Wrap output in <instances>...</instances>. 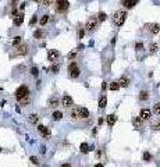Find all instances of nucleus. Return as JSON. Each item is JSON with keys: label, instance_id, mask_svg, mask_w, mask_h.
<instances>
[{"label": "nucleus", "instance_id": "obj_12", "mask_svg": "<svg viewBox=\"0 0 160 167\" xmlns=\"http://www.w3.org/2000/svg\"><path fill=\"white\" fill-rule=\"evenodd\" d=\"M60 57V53H59V50H56V49H50V50H48V60L52 61V63H54V61L57 60Z\"/></svg>", "mask_w": 160, "mask_h": 167}, {"label": "nucleus", "instance_id": "obj_17", "mask_svg": "<svg viewBox=\"0 0 160 167\" xmlns=\"http://www.w3.org/2000/svg\"><path fill=\"white\" fill-rule=\"evenodd\" d=\"M22 22H24V13L21 11L15 18H13V24H14V26H21Z\"/></svg>", "mask_w": 160, "mask_h": 167}, {"label": "nucleus", "instance_id": "obj_6", "mask_svg": "<svg viewBox=\"0 0 160 167\" xmlns=\"http://www.w3.org/2000/svg\"><path fill=\"white\" fill-rule=\"evenodd\" d=\"M36 129H38L39 135H42V138H45V139H50L52 132H50V129H49L48 127H45V125H42V124H38Z\"/></svg>", "mask_w": 160, "mask_h": 167}, {"label": "nucleus", "instance_id": "obj_40", "mask_svg": "<svg viewBox=\"0 0 160 167\" xmlns=\"http://www.w3.org/2000/svg\"><path fill=\"white\" fill-rule=\"evenodd\" d=\"M53 4V0H43L42 1V6L43 7H49V6H52Z\"/></svg>", "mask_w": 160, "mask_h": 167}, {"label": "nucleus", "instance_id": "obj_4", "mask_svg": "<svg viewBox=\"0 0 160 167\" xmlns=\"http://www.w3.org/2000/svg\"><path fill=\"white\" fill-rule=\"evenodd\" d=\"M98 25H99V20L96 17H91V18H88L86 22H85V31H86L88 34H91V32H93V31L98 28Z\"/></svg>", "mask_w": 160, "mask_h": 167}, {"label": "nucleus", "instance_id": "obj_31", "mask_svg": "<svg viewBox=\"0 0 160 167\" xmlns=\"http://www.w3.org/2000/svg\"><path fill=\"white\" fill-rule=\"evenodd\" d=\"M120 88H121V86H120L118 81H114V82H111V84L109 85V89H110V90H118Z\"/></svg>", "mask_w": 160, "mask_h": 167}, {"label": "nucleus", "instance_id": "obj_42", "mask_svg": "<svg viewBox=\"0 0 160 167\" xmlns=\"http://www.w3.org/2000/svg\"><path fill=\"white\" fill-rule=\"evenodd\" d=\"M50 71H53L54 74L59 73V65L57 64H52V67H50Z\"/></svg>", "mask_w": 160, "mask_h": 167}, {"label": "nucleus", "instance_id": "obj_49", "mask_svg": "<svg viewBox=\"0 0 160 167\" xmlns=\"http://www.w3.org/2000/svg\"><path fill=\"white\" fill-rule=\"evenodd\" d=\"M121 1H123V0H121Z\"/></svg>", "mask_w": 160, "mask_h": 167}, {"label": "nucleus", "instance_id": "obj_35", "mask_svg": "<svg viewBox=\"0 0 160 167\" xmlns=\"http://www.w3.org/2000/svg\"><path fill=\"white\" fill-rule=\"evenodd\" d=\"M31 75H32V77H35V78L38 77V75H39L38 67H35V65H34V67H31Z\"/></svg>", "mask_w": 160, "mask_h": 167}, {"label": "nucleus", "instance_id": "obj_34", "mask_svg": "<svg viewBox=\"0 0 160 167\" xmlns=\"http://www.w3.org/2000/svg\"><path fill=\"white\" fill-rule=\"evenodd\" d=\"M98 20H99V22H103L107 20V14L104 13V11H100L99 14H98Z\"/></svg>", "mask_w": 160, "mask_h": 167}, {"label": "nucleus", "instance_id": "obj_1", "mask_svg": "<svg viewBox=\"0 0 160 167\" xmlns=\"http://www.w3.org/2000/svg\"><path fill=\"white\" fill-rule=\"evenodd\" d=\"M127 17H128V13H127L125 10H117L116 13L113 14L111 21L117 28H121V26L124 25V22H125Z\"/></svg>", "mask_w": 160, "mask_h": 167}, {"label": "nucleus", "instance_id": "obj_2", "mask_svg": "<svg viewBox=\"0 0 160 167\" xmlns=\"http://www.w3.org/2000/svg\"><path fill=\"white\" fill-rule=\"evenodd\" d=\"M67 71H68V77L71 79H78V78L81 77V70H79L78 61H75V60L70 61L68 67H67Z\"/></svg>", "mask_w": 160, "mask_h": 167}, {"label": "nucleus", "instance_id": "obj_47", "mask_svg": "<svg viewBox=\"0 0 160 167\" xmlns=\"http://www.w3.org/2000/svg\"><path fill=\"white\" fill-rule=\"evenodd\" d=\"M32 1H35V3H38V4H42V1H43V0H32Z\"/></svg>", "mask_w": 160, "mask_h": 167}, {"label": "nucleus", "instance_id": "obj_14", "mask_svg": "<svg viewBox=\"0 0 160 167\" xmlns=\"http://www.w3.org/2000/svg\"><path fill=\"white\" fill-rule=\"evenodd\" d=\"M117 81H118V84H120V86H121V88H128V86H130V84H131V79L128 77H125V75L120 77Z\"/></svg>", "mask_w": 160, "mask_h": 167}, {"label": "nucleus", "instance_id": "obj_3", "mask_svg": "<svg viewBox=\"0 0 160 167\" xmlns=\"http://www.w3.org/2000/svg\"><path fill=\"white\" fill-rule=\"evenodd\" d=\"M68 9H70L68 0H56V3H54V10H56V13L65 14L67 11H68Z\"/></svg>", "mask_w": 160, "mask_h": 167}, {"label": "nucleus", "instance_id": "obj_5", "mask_svg": "<svg viewBox=\"0 0 160 167\" xmlns=\"http://www.w3.org/2000/svg\"><path fill=\"white\" fill-rule=\"evenodd\" d=\"M14 95H15V99H17V100H21L22 98H25V96L31 95V90L26 85H21V86H18L17 88V90H15V93Z\"/></svg>", "mask_w": 160, "mask_h": 167}, {"label": "nucleus", "instance_id": "obj_44", "mask_svg": "<svg viewBox=\"0 0 160 167\" xmlns=\"http://www.w3.org/2000/svg\"><path fill=\"white\" fill-rule=\"evenodd\" d=\"M60 167H71V163H68V162L61 163V164H60Z\"/></svg>", "mask_w": 160, "mask_h": 167}, {"label": "nucleus", "instance_id": "obj_24", "mask_svg": "<svg viewBox=\"0 0 160 167\" xmlns=\"http://www.w3.org/2000/svg\"><path fill=\"white\" fill-rule=\"evenodd\" d=\"M45 36V31L42 28H38V29L34 31V38L35 39H42Z\"/></svg>", "mask_w": 160, "mask_h": 167}, {"label": "nucleus", "instance_id": "obj_15", "mask_svg": "<svg viewBox=\"0 0 160 167\" xmlns=\"http://www.w3.org/2000/svg\"><path fill=\"white\" fill-rule=\"evenodd\" d=\"M59 106V98L57 96H52V98H49V100H48V107L49 109H56V107Z\"/></svg>", "mask_w": 160, "mask_h": 167}, {"label": "nucleus", "instance_id": "obj_41", "mask_svg": "<svg viewBox=\"0 0 160 167\" xmlns=\"http://www.w3.org/2000/svg\"><path fill=\"white\" fill-rule=\"evenodd\" d=\"M36 22H38V15H34V17L31 18V21H29V26L31 25H35Z\"/></svg>", "mask_w": 160, "mask_h": 167}, {"label": "nucleus", "instance_id": "obj_27", "mask_svg": "<svg viewBox=\"0 0 160 167\" xmlns=\"http://www.w3.org/2000/svg\"><path fill=\"white\" fill-rule=\"evenodd\" d=\"M79 150H81V153L82 154H86L88 152H89V145H88L86 142H82L81 146H79Z\"/></svg>", "mask_w": 160, "mask_h": 167}, {"label": "nucleus", "instance_id": "obj_20", "mask_svg": "<svg viewBox=\"0 0 160 167\" xmlns=\"http://www.w3.org/2000/svg\"><path fill=\"white\" fill-rule=\"evenodd\" d=\"M79 116H81V120H86L88 117H89V110H88L86 107L79 106Z\"/></svg>", "mask_w": 160, "mask_h": 167}, {"label": "nucleus", "instance_id": "obj_48", "mask_svg": "<svg viewBox=\"0 0 160 167\" xmlns=\"http://www.w3.org/2000/svg\"><path fill=\"white\" fill-rule=\"evenodd\" d=\"M0 152H1V148H0Z\"/></svg>", "mask_w": 160, "mask_h": 167}, {"label": "nucleus", "instance_id": "obj_7", "mask_svg": "<svg viewBox=\"0 0 160 167\" xmlns=\"http://www.w3.org/2000/svg\"><path fill=\"white\" fill-rule=\"evenodd\" d=\"M145 29L150 35H156L160 32V25L156 22H149V24H145Z\"/></svg>", "mask_w": 160, "mask_h": 167}, {"label": "nucleus", "instance_id": "obj_33", "mask_svg": "<svg viewBox=\"0 0 160 167\" xmlns=\"http://www.w3.org/2000/svg\"><path fill=\"white\" fill-rule=\"evenodd\" d=\"M142 157H143V160H145V162H150L152 159H153V156L150 154V152L145 150V152H143V154H142Z\"/></svg>", "mask_w": 160, "mask_h": 167}, {"label": "nucleus", "instance_id": "obj_18", "mask_svg": "<svg viewBox=\"0 0 160 167\" xmlns=\"http://www.w3.org/2000/svg\"><path fill=\"white\" fill-rule=\"evenodd\" d=\"M63 117H64L63 111H60V110H53V113H52V120H53V121H60Z\"/></svg>", "mask_w": 160, "mask_h": 167}, {"label": "nucleus", "instance_id": "obj_46", "mask_svg": "<svg viewBox=\"0 0 160 167\" xmlns=\"http://www.w3.org/2000/svg\"><path fill=\"white\" fill-rule=\"evenodd\" d=\"M100 154H102V150H96V157H100Z\"/></svg>", "mask_w": 160, "mask_h": 167}, {"label": "nucleus", "instance_id": "obj_32", "mask_svg": "<svg viewBox=\"0 0 160 167\" xmlns=\"http://www.w3.org/2000/svg\"><path fill=\"white\" fill-rule=\"evenodd\" d=\"M152 111H153V114H156V116H160V102L155 103V106H153Z\"/></svg>", "mask_w": 160, "mask_h": 167}, {"label": "nucleus", "instance_id": "obj_8", "mask_svg": "<svg viewBox=\"0 0 160 167\" xmlns=\"http://www.w3.org/2000/svg\"><path fill=\"white\" fill-rule=\"evenodd\" d=\"M61 106L64 107V109H73L74 107L73 98H71L70 95H64V96L61 98Z\"/></svg>", "mask_w": 160, "mask_h": 167}, {"label": "nucleus", "instance_id": "obj_45", "mask_svg": "<svg viewBox=\"0 0 160 167\" xmlns=\"http://www.w3.org/2000/svg\"><path fill=\"white\" fill-rule=\"evenodd\" d=\"M93 167H104V164H103V163H96Z\"/></svg>", "mask_w": 160, "mask_h": 167}, {"label": "nucleus", "instance_id": "obj_21", "mask_svg": "<svg viewBox=\"0 0 160 167\" xmlns=\"http://www.w3.org/2000/svg\"><path fill=\"white\" fill-rule=\"evenodd\" d=\"M116 121H117V116H116V114H109V116L106 117V123H107V125L110 127V128L116 124Z\"/></svg>", "mask_w": 160, "mask_h": 167}, {"label": "nucleus", "instance_id": "obj_13", "mask_svg": "<svg viewBox=\"0 0 160 167\" xmlns=\"http://www.w3.org/2000/svg\"><path fill=\"white\" fill-rule=\"evenodd\" d=\"M70 117H71V120H73V121L81 120V116H79V106H78V107H73V109H71V111H70Z\"/></svg>", "mask_w": 160, "mask_h": 167}, {"label": "nucleus", "instance_id": "obj_11", "mask_svg": "<svg viewBox=\"0 0 160 167\" xmlns=\"http://www.w3.org/2000/svg\"><path fill=\"white\" fill-rule=\"evenodd\" d=\"M152 113H153V111H152L150 109H141V111H139V117H141L143 121H149L152 118Z\"/></svg>", "mask_w": 160, "mask_h": 167}, {"label": "nucleus", "instance_id": "obj_37", "mask_svg": "<svg viewBox=\"0 0 160 167\" xmlns=\"http://www.w3.org/2000/svg\"><path fill=\"white\" fill-rule=\"evenodd\" d=\"M29 162L32 163V164H35V166H39V164H40V162H39V159L36 157V156H31Z\"/></svg>", "mask_w": 160, "mask_h": 167}, {"label": "nucleus", "instance_id": "obj_36", "mask_svg": "<svg viewBox=\"0 0 160 167\" xmlns=\"http://www.w3.org/2000/svg\"><path fill=\"white\" fill-rule=\"evenodd\" d=\"M135 50H136V53L142 51L143 50V43L142 42H136V43H135Z\"/></svg>", "mask_w": 160, "mask_h": 167}, {"label": "nucleus", "instance_id": "obj_29", "mask_svg": "<svg viewBox=\"0 0 160 167\" xmlns=\"http://www.w3.org/2000/svg\"><path fill=\"white\" fill-rule=\"evenodd\" d=\"M18 102H20L21 106H28V104L31 103V95H28V96H25V98H22L21 100H18Z\"/></svg>", "mask_w": 160, "mask_h": 167}, {"label": "nucleus", "instance_id": "obj_9", "mask_svg": "<svg viewBox=\"0 0 160 167\" xmlns=\"http://www.w3.org/2000/svg\"><path fill=\"white\" fill-rule=\"evenodd\" d=\"M28 54V45L25 43H21L20 46L15 47V51L13 53V56H25Z\"/></svg>", "mask_w": 160, "mask_h": 167}, {"label": "nucleus", "instance_id": "obj_26", "mask_svg": "<svg viewBox=\"0 0 160 167\" xmlns=\"http://www.w3.org/2000/svg\"><path fill=\"white\" fill-rule=\"evenodd\" d=\"M29 123L31 124H38V121H39V116L36 114V113H32V114H29Z\"/></svg>", "mask_w": 160, "mask_h": 167}, {"label": "nucleus", "instance_id": "obj_43", "mask_svg": "<svg viewBox=\"0 0 160 167\" xmlns=\"http://www.w3.org/2000/svg\"><path fill=\"white\" fill-rule=\"evenodd\" d=\"M106 89H107V82H106V81H103V82H102V90L104 92Z\"/></svg>", "mask_w": 160, "mask_h": 167}, {"label": "nucleus", "instance_id": "obj_25", "mask_svg": "<svg viewBox=\"0 0 160 167\" xmlns=\"http://www.w3.org/2000/svg\"><path fill=\"white\" fill-rule=\"evenodd\" d=\"M21 43H22V38L20 36V35H17V36H14V38H13V40H11V45H13L14 47L20 46Z\"/></svg>", "mask_w": 160, "mask_h": 167}, {"label": "nucleus", "instance_id": "obj_30", "mask_svg": "<svg viewBox=\"0 0 160 167\" xmlns=\"http://www.w3.org/2000/svg\"><path fill=\"white\" fill-rule=\"evenodd\" d=\"M77 56H78V50L75 49V50H71L68 54H67V59L73 61V60H75V59H77Z\"/></svg>", "mask_w": 160, "mask_h": 167}, {"label": "nucleus", "instance_id": "obj_22", "mask_svg": "<svg viewBox=\"0 0 160 167\" xmlns=\"http://www.w3.org/2000/svg\"><path fill=\"white\" fill-rule=\"evenodd\" d=\"M139 100H141V102H148V100H149V92H148V90H141V92H139Z\"/></svg>", "mask_w": 160, "mask_h": 167}, {"label": "nucleus", "instance_id": "obj_38", "mask_svg": "<svg viewBox=\"0 0 160 167\" xmlns=\"http://www.w3.org/2000/svg\"><path fill=\"white\" fill-rule=\"evenodd\" d=\"M152 129H153V131H160V120H157L156 123L152 124Z\"/></svg>", "mask_w": 160, "mask_h": 167}, {"label": "nucleus", "instance_id": "obj_19", "mask_svg": "<svg viewBox=\"0 0 160 167\" xmlns=\"http://www.w3.org/2000/svg\"><path fill=\"white\" fill-rule=\"evenodd\" d=\"M98 106H99L100 110L106 109V106H107V96H106V95H102V96H100L99 103H98Z\"/></svg>", "mask_w": 160, "mask_h": 167}, {"label": "nucleus", "instance_id": "obj_28", "mask_svg": "<svg viewBox=\"0 0 160 167\" xmlns=\"http://www.w3.org/2000/svg\"><path fill=\"white\" fill-rule=\"evenodd\" d=\"M49 17H50L49 14H45V15H42V17H40V20H39V25H40V26L46 25V24L49 22Z\"/></svg>", "mask_w": 160, "mask_h": 167}, {"label": "nucleus", "instance_id": "obj_23", "mask_svg": "<svg viewBox=\"0 0 160 167\" xmlns=\"http://www.w3.org/2000/svg\"><path fill=\"white\" fill-rule=\"evenodd\" d=\"M148 50H149V53H150V54H155V53H157V50H159L157 43L150 42V43H149V46H148Z\"/></svg>", "mask_w": 160, "mask_h": 167}, {"label": "nucleus", "instance_id": "obj_39", "mask_svg": "<svg viewBox=\"0 0 160 167\" xmlns=\"http://www.w3.org/2000/svg\"><path fill=\"white\" fill-rule=\"evenodd\" d=\"M85 28H79V31H78V39H82L84 36H85Z\"/></svg>", "mask_w": 160, "mask_h": 167}, {"label": "nucleus", "instance_id": "obj_10", "mask_svg": "<svg viewBox=\"0 0 160 167\" xmlns=\"http://www.w3.org/2000/svg\"><path fill=\"white\" fill-rule=\"evenodd\" d=\"M131 123H132V125H134V128H135V129H142V128H143V124H145V121H143L139 116L132 117Z\"/></svg>", "mask_w": 160, "mask_h": 167}, {"label": "nucleus", "instance_id": "obj_16", "mask_svg": "<svg viewBox=\"0 0 160 167\" xmlns=\"http://www.w3.org/2000/svg\"><path fill=\"white\" fill-rule=\"evenodd\" d=\"M138 1L139 0H123L121 3H123V6L125 7V9H132V7H135V6L138 4Z\"/></svg>", "mask_w": 160, "mask_h": 167}]
</instances>
